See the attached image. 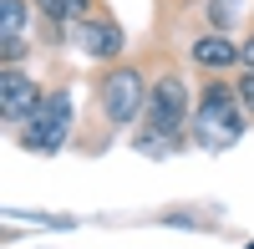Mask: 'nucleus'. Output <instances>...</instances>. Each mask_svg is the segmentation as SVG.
<instances>
[{
  "instance_id": "f257e3e1",
  "label": "nucleus",
  "mask_w": 254,
  "mask_h": 249,
  "mask_svg": "<svg viewBox=\"0 0 254 249\" xmlns=\"http://www.w3.org/2000/svg\"><path fill=\"white\" fill-rule=\"evenodd\" d=\"M244 122H239V92L229 87H208V97L198 102V122H193V137L203 148H229L239 142Z\"/></svg>"
},
{
  "instance_id": "f03ea898",
  "label": "nucleus",
  "mask_w": 254,
  "mask_h": 249,
  "mask_svg": "<svg viewBox=\"0 0 254 249\" xmlns=\"http://www.w3.org/2000/svg\"><path fill=\"white\" fill-rule=\"evenodd\" d=\"M66 127H71V97L56 92V97H46V102L31 112L26 148H31V153H56L61 142H66Z\"/></svg>"
},
{
  "instance_id": "7ed1b4c3",
  "label": "nucleus",
  "mask_w": 254,
  "mask_h": 249,
  "mask_svg": "<svg viewBox=\"0 0 254 249\" xmlns=\"http://www.w3.org/2000/svg\"><path fill=\"white\" fill-rule=\"evenodd\" d=\"M183 122H188V92H183L178 76H163L153 87V97H147V127L163 132V137H173Z\"/></svg>"
},
{
  "instance_id": "20e7f679",
  "label": "nucleus",
  "mask_w": 254,
  "mask_h": 249,
  "mask_svg": "<svg viewBox=\"0 0 254 249\" xmlns=\"http://www.w3.org/2000/svg\"><path fill=\"white\" fill-rule=\"evenodd\" d=\"M102 107H107L112 122H132L142 107V76L132 66H117L107 81H102Z\"/></svg>"
},
{
  "instance_id": "39448f33",
  "label": "nucleus",
  "mask_w": 254,
  "mask_h": 249,
  "mask_svg": "<svg viewBox=\"0 0 254 249\" xmlns=\"http://www.w3.org/2000/svg\"><path fill=\"white\" fill-rule=\"evenodd\" d=\"M41 102H46V97L36 92L31 76H20V71H5V76H0V112H5L10 122H20V117L31 122V112L41 107Z\"/></svg>"
},
{
  "instance_id": "423d86ee",
  "label": "nucleus",
  "mask_w": 254,
  "mask_h": 249,
  "mask_svg": "<svg viewBox=\"0 0 254 249\" xmlns=\"http://www.w3.org/2000/svg\"><path fill=\"white\" fill-rule=\"evenodd\" d=\"M71 41H76L87 56H117V51H122V31H117V26H102V20H76Z\"/></svg>"
},
{
  "instance_id": "0eeeda50",
  "label": "nucleus",
  "mask_w": 254,
  "mask_h": 249,
  "mask_svg": "<svg viewBox=\"0 0 254 249\" xmlns=\"http://www.w3.org/2000/svg\"><path fill=\"white\" fill-rule=\"evenodd\" d=\"M193 61H198V66H208V71H224V66H234V61H239V46H234V41H229V36H198L193 41Z\"/></svg>"
},
{
  "instance_id": "6e6552de",
  "label": "nucleus",
  "mask_w": 254,
  "mask_h": 249,
  "mask_svg": "<svg viewBox=\"0 0 254 249\" xmlns=\"http://www.w3.org/2000/svg\"><path fill=\"white\" fill-rule=\"evenodd\" d=\"M26 31V0H0V41H20Z\"/></svg>"
},
{
  "instance_id": "1a4fd4ad",
  "label": "nucleus",
  "mask_w": 254,
  "mask_h": 249,
  "mask_svg": "<svg viewBox=\"0 0 254 249\" xmlns=\"http://www.w3.org/2000/svg\"><path fill=\"white\" fill-rule=\"evenodd\" d=\"M239 10H244V0H208V20H214L219 31H229L239 20Z\"/></svg>"
},
{
  "instance_id": "9d476101",
  "label": "nucleus",
  "mask_w": 254,
  "mask_h": 249,
  "mask_svg": "<svg viewBox=\"0 0 254 249\" xmlns=\"http://www.w3.org/2000/svg\"><path fill=\"white\" fill-rule=\"evenodd\" d=\"M81 5H87V0H36V10L51 15V20H76Z\"/></svg>"
},
{
  "instance_id": "9b49d317",
  "label": "nucleus",
  "mask_w": 254,
  "mask_h": 249,
  "mask_svg": "<svg viewBox=\"0 0 254 249\" xmlns=\"http://www.w3.org/2000/svg\"><path fill=\"white\" fill-rule=\"evenodd\" d=\"M168 148H173V137H163V132L137 137V153H147V158H158V153H168Z\"/></svg>"
},
{
  "instance_id": "f8f14e48",
  "label": "nucleus",
  "mask_w": 254,
  "mask_h": 249,
  "mask_svg": "<svg viewBox=\"0 0 254 249\" xmlns=\"http://www.w3.org/2000/svg\"><path fill=\"white\" fill-rule=\"evenodd\" d=\"M239 102L254 112V71H244V81H239Z\"/></svg>"
},
{
  "instance_id": "ddd939ff",
  "label": "nucleus",
  "mask_w": 254,
  "mask_h": 249,
  "mask_svg": "<svg viewBox=\"0 0 254 249\" xmlns=\"http://www.w3.org/2000/svg\"><path fill=\"white\" fill-rule=\"evenodd\" d=\"M239 61H244V66L254 71V36H249V41H244V46H239Z\"/></svg>"
}]
</instances>
